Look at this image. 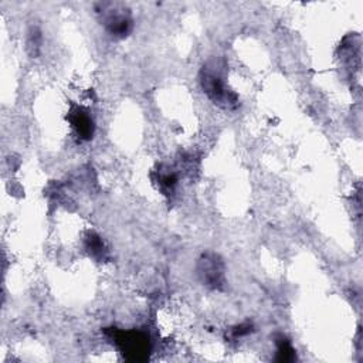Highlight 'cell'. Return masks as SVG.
I'll list each match as a JSON object with an SVG mask.
<instances>
[{"label":"cell","instance_id":"obj_1","mask_svg":"<svg viewBox=\"0 0 363 363\" xmlns=\"http://www.w3.org/2000/svg\"><path fill=\"white\" fill-rule=\"evenodd\" d=\"M223 69L224 67L220 60H211L203 67L200 81L204 92L214 104L231 108L237 105V98L233 92L227 91Z\"/></svg>","mask_w":363,"mask_h":363},{"label":"cell","instance_id":"obj_2","mask_svg":"<svg viewBox=\"0 0 363 363\" xmlns=\"http://www.w3.org/2000/svg\"><path fill=\"white\" fill-rule=\"evenodd\" d=\"M115 343L118 345L122 356L130 362H145L150 354L149 336L139 330L116 332Z\"/></svg>","mask_w":363,"mask_h":363},{"label":"cell","instance_id":"obj_3","mask_svg":"<svg viewBox=\"0 0 363 363\" xmlns=\"http://www.w3.org/2000/svg\"><path fill=\"white\" fill-rule=\"evenodd\" d=\"M99 13L102 16V23L109 34L115 37L128 35L132 27V17L129 10L121 4L106 3L102 4V10H99Z\"/></svg>","mask_w":363,"mask_h":363},{"label":"cell","instance_id":"obj_4","mask_svg":"<svg viewBox=\"0 0 363 363\" xmlns=\"http://www.w3.org/2000/svg\"><path fill=\"white\" fill-rule=\"evenodd\" d=\"M197 271L200 279L210 288L218 289L224 285V264L218 255L213 252L203 254L199 259Z\"/></svg>","mask_w":363,"mask_h":363},{"label":"cell","instance_id":"obj_5","mask_svg":"<svg viewBox=\"0 0 363 363\" xmlns=\"http://www.w3.org/2000/svg\"><path fill=\"white\" fill-rule=\"evenodd\" d=\"M68 119L74 128L77 136L84 140H89L95 132V123L89 112L82 106H74L69 111Z\"/></svg>","mask_w":363,"mask_h":363},{"label":"cell","instance_id":"obj_6","mask_svg":"<svg viewBox=\"0 0 363 363\" xmlns=\"http://www.w3.org/2000/svg\"><path fill=\"white\" fill-rule=\"evenodd\" d=\"M296 357L295 349L291 346L289 340H286L284 336L278 339L277 342V360L279 362H291Z\"/></svg>","mask_w":363,"mask_h":363},{"label":"cell","instance_id":"obj_7","mask_svg":"<svg viewBox=\"0 0 363 363\" xmlns=\"http://www.w3.org/2000/svg\"><path fill=\"white\" fill-rule=\"evenodd\" d=\"M86 248L89 250L91 255L94 257H104V252H105V248H104V244L101 241V238L95 234H89L86 237Z\"/></svg>","mask_w":363,"mask_h":363}]
</instances>
